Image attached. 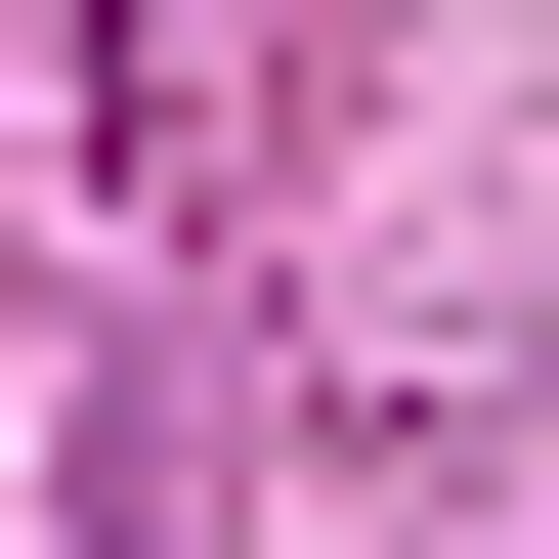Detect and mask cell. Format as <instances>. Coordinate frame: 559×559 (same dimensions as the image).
<instances>
[{"instance_id":"cell-1","label":"cell","mask_w":559,"mask_h":559,"mask_svg":"<svg viewBox=\"0 0 559 559\" xmlns=\"http://www.w3.org/2000/svg\"><path fill=\"white\" fill-rule=\"evenodd\" d=\"M173 44H215V0H86V86H173Z\"/></svg>"}]
</instances>
